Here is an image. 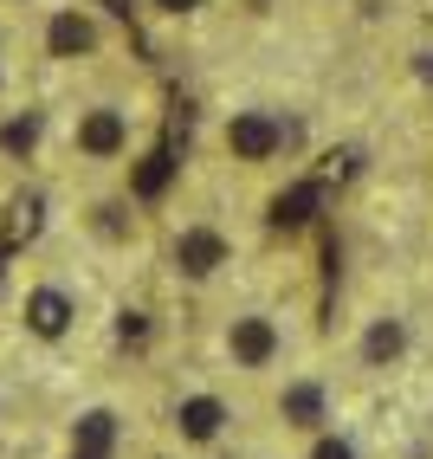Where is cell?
<instances>
[{
    "label": "cell",
    "mask_w": 433,
    "mask_h": 459,
    "mask_svg": "<svg viewBox=\"0 0 433 459\" xmlns=\"http://www.w3.org/2000/svg\"><path fill=\"white\" fill-rule=\"evenodd\" d=\"M175 427L188 440H213L227 427V402H221V394H188V402L175 408Z\"/></svg>",
    "instance_id": "8992f818"
},
{
    "label": "cell",
    "mask_w": 433,
    "mask_h": 459,
    "mask_svg": "<svg viewBox=\"0 0 433 459\" xmlns=\"http://www.w3.org/2000/svg\"><path fill=\"white\" fill-rule=\"evenodd\" d=\"M401 350H408V324L401 317H376L362 336V362L368 369H388V362H401Z\"/></svg>",
    "instance_id": "52a82bcc"
},
{
    "label": "cell",
    "mask_w": 433,
    "mask_h": 459,
    "mask_svg": "<svg viewBox=\"0 0 433 459\" xmlns=\"http://www.w3.org/2000/svg\"><path fill=\"white\" fill-rule=\"evenodd\" d=\"M91 46H98V26H91L84 13H52V26H46V52L52 58H84Z\"/></svg>",
    "instance_id": "5b68a950"
},
{
    "label": "cell",
    "mask_w": 433,
    "mask_h": 459,
    "mask_svg": "<svg viewBox=\"0 0 433 459\" xmlns=\"http://www.w3.org/2000/svg\"><path fill=\"white\" fill-rule=\"evenodd\" d=\"M278 414H285V427H317L324 420V388L317 382H291L278 394Z\"/></svg>",
    "instance_id": "9c48e42d"
},
{
    "label": "cell",
    "mask_w": 433,
    "mask_h": 459,
    "mask_svg": "<svg viewBox=\"0 0 433 459\" xmlns=\"http://www.w3.org/2000/svg\"><path fill=\"white\" fill-rule=\"evenodd\" d=\"M227 350H233V362L239 369H265V362L278 356V324L272 317H233V330H227Z\"/></svg>",
    "instance_id": "3957f363"
},
{
    "label": "cell",
    "mask_w": 433,
    "mask_h": 459,
    "mask_svg": "<svg viewBox=\"0 0 433 459\" xmlns=\"http://www.w3.org/2000/svg\"><path fill=\"white\" fill-rule=\"evenodd\" d=\"M169 175H175V156H169V149L143 156V169H136V195H143V201H156V195L169 188Z\"/></svg>",
    "instance_id": "7c38bea8"
},
{
    "label": "cell",
    "mask_w": 433,
    "mask_h": 459,
    "mask_svg": "<svg viewBox=\"0 0 433 459\" xmlns=\"http://www.w3.org/2000/svg\"><path fill=\"white\" fill-rule=\"evenodd\" d=\"M39 233V195H20L13 213H7V247H20V239Z\"/></svg>",
    "instance_id": "4fadbf2b"
},
{
    "label": "cell",
    "mask_w": 433,
    "mask_h": 459,
    "mask_svg": "<svg viewBox=\"0 0 433 459\" xmlns=\"http://www.w3.org/2000/svg\"><path fill=\"white\" fill-rule=\"evenodd\" d=\"M311 459H356V446H350V440H317Z\"/></svg>",
    "instance_id": "2e32d148"
},
{
    "label": "cell",
    "mask_w": 433,
    "mask_h": 459,
    "mask_svg": "<svg viewBox=\"0 0 433 459\" xmlns=\"http://www.w3.org/2000/svg\"><path fill=\"white\" fill-rule=\"evenodd\" d=\"M65 324H72V298L65 291H33V298H26V330H33V336H65Z\"/></svg>",
    "instance_id": "ba28073f"
},
{
    "label": "cell",
    "mask_w": 433,
    "mask_h": 459,
    "mask_svg": "<svg viewBox=\"0 0 433 459\" xmlns=\"http://www.w3.org/2000/svg\"><path fill=\"white\" fill-rule=\"evenodd\" d=\"M123 143H130V117H123V110H110V104L84 110V124H78V149H84V156L110 162V156H123Z\"/></svg>",
    "instance_id": "277c9868"
},
{
    "label": "cell",
    "mask_w": 433,
    "mask_h": 459,
    "mask_svg": "<svg viewBox=\"0 0 433 459\" xmlns=\"http://www.w3.org/2000/svg\"><path fill=\"white\" fill-rule=\"evenodd\" d=\"M143 330H149V324H143V311H123V324H117L123 343H143Z\"/></svg>",
    "instance_id": "9a60e30c"
},
{
    "label": "cell",
    "mask_w": 433,
    "mask_h": 459,
    "mask_svg": "<svg viewBox=\"0 0 433 459\" xmlns=\"http://www.w3.org/2000/svg\"><path fill=\"white\" fill-rule=\"evenodd\" d=\"M285 143H291V124H278V117H265V110H233V117H227V149H233V162H272Z\"/></svg>",
    "instance_id": "6da1fadb"
},
{
    "label": "cell",
    "mask_w": 433,
    "mask_h": 459,
    "mask_svg": "<svg viewBox=\"0 0 433 459\" xmlns=\"http://www.w3.org/2000/svg\"><path fill=\"white\" fill-rule=\"evenodd\" d=\"M33 136H39V117H20V124L0 130V143H7V149H33Z\"/></svg>",
    "instance_id": "5bb4252c"
},
{
    "label": "cell",
    "mask_w": 433,
    "mask_h": 459,
    "mask_svg": "<svg viewBox=\"0 0 433 459\" xmlns=\"http://www.w3.org/2000/svg\"><path fill=\"white\" fill-rule=\"evenodd\" d=\"M420 78H433V52H420Z\"/></svg>",
    "instance_id": "ac0fdd59"
},
{
    "label": "cell",
    "mask_w": 433,
    "mask_h": 459,
    "mask_svg": "<svg viewBox=\"0 0 433 459\" xmlns=\"http://www.w3.org/2000/svg\"><path fill=\"white\" fill-rule=\"evenodd\" d=\"M221 265H227V233H221V227H188V233H175V272H188V279H213Z\"/></svg>",
    "instance_id": "7a4b0ae2"
},
{
    "label": "cell",
    "mask_w": 433,
    "mask_h": 459,
    "mask_svg": "<svg viewBox=\"0 0 433 459\" xmlns=\"http://www.w3.org/2000/svg\"><path fill=\"white\" fill-rule=\"evenodd\" d=\"M317 201H324V188H311V181H304V188H291V195L272 201V221H278V227H304V221L317 213Z\"/></svg>",
    "instance_id": "8fae6325"
},
{
    "label": "cell",
    "mask_w": 433,
    "mask_h": 459,
    "mask_svg": "<svg viewBox=\"0 0 433 459\" xmlns=\"http://www.w3.org/2000/svg\"><path fill=\"white\" fill-rule=\"evenodd\" d=\"M156 7H162V13H195L201 0H156Z\"/></svg>",
    "instance_id": "e0dca14e"
},
{
    "label": "cell",
    "mask_w": 433,
    "mask_h": 459,
    "mask_svg": "<svg viewBox=\"0 0 433 459\" xmlns=\"http://www.w3.org/2000/svg\"><path fill=\"white\" fill-rule=\"evenodd\" d=\"M110 440H117V414L91 408V414L78 420V440H72V453H84V459H110Z\"/></svg>",
    "instance_id": "30bf717a"
}]
</instances>
